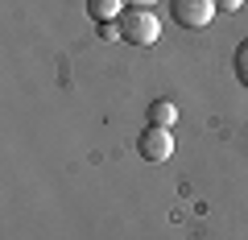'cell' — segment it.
I'll return each mask as SVG.
<instances>
[{
  "label": "cell",
  "mask_w": 248,
  "mask_h": 240,
  "mask_svg": "<svg viewBox=\"0 0 248 240\" xmlns=\"http://www.w3.org/2000/svg\"><path fill=\"white\" fill-rule=\"evenodd\" d=\"M124 9H128L124 0H87V17L95 21V25H99V21H116Z\"/></svg>",
  "instance_id": "obj_5"
},
{
  "label": "cell",
  "mask_w": 248,
  "mask_h": 240,
  "mask_svg": "<svg viewBox=\"0 0 248 240\" xmlns=\"http://www.w3.org/2000/svg\"><path fill=\"white\" fill-rule=\"evenodd\" d=\"M232 66H236V79L248 87V42L236 46V58H232Z\"/></svg>",
  "instance_id": "obj_6"
},
{
  "label": "cell",
  "mask_w": 248,
  "mask_h": 240,
  "mask_svg": "<svg viewBox=\"0 0 248 240\" xmlns=\"http://www.w3.org/2000/svg\"><path fill=\"white\" fill-rule=\"evenodd\" d=\"M124 4H133V9H153L157 0H124Z\"/></svg>",
  "instance_id": "obj_9"
},
{
  "label": "cell",
  "mask_w": 248,
  "mask_h": 240,
  "mask_svg": "<svg viewBox=\"0 0 248 240\" xmlns=\"http://www.w3.org/2000/svg\"><path fill=\"white\" fill-rule=\"evenodd\" d=\"M137 149H141L145 161H166V158H174V133L149 125V128H141V137H137Z\"/></svg>",
  "instance_id": "obj_3"
},
{
  "label": "cell",
  "mask_w": 248,
  "mask_h": 240,
  "mask_svg": "<svg viewBox=\"0 0 248 240\" xmlns=\"http://www.w3.org/2000/svg\"><path fill=\"white\" fill-rule=\"evenodd\" d=\"M145 120L157 125V128H170V125L178 120V104H174V99H153L149 112H145Z\"/></svg>",
  "instance_id": "obj_4"
},
{
  "label": "cell",
  "mask_w": 248,
  "mask_h": 240,
  "mask_svg": "<svg viewBox=\"0 0 248 240\" xmlns=\"http://www.w3.org/2000/svg\"><path fill=\"white\" fill-rule=\"evenodd\" d=\"M116 25H120V37L128 46H153L161 33V21L153 17V9H133V4L116 17Z\"/></svg>",
  "instance_id": "obj_1"
},
{
  "label": "cell",
  "mask_w": 248,
  "mask_h": 240,
  "mask_svg": "<svg viewBox=\"0 0 248 240\" xmlns=\"http://www.w3.org/2000/svg\"><path fill=\"white\" fill-rule=\"evenodd\" d=\"M240 4H244V0H215V9H219V13H240Z\"/></svg>",
  "instance_id": "obj_8"
},
{
  "label": "cell",
  "mask_w": 248,
  "mask_h": 240,
  "mask_svg": "<svg viewBox=\"0 0 248 240\" xmlns=\"http://www.w3.org/2000/svg\"><path fill=\"white\" fill-rule=\"evenodd\" d=\"M95 33L104 37V42H112V37H120V25H116V21H99V25H95Z\"/></svg>",
  "instance_id": "obj_7"
},
{
  "label": "cell",
  "mask_w": 248,
  "mask_h": 240,
  "mask_svg": "<svg viewBox=\"0 0 248 240\" xmlns=\"http://www.w3.org/2000/svg\"><path fill=\"white\" fill-rule=\"evenodd\" d=\"M170 13L182 29H207L215 21V0H170Z\"/></svg>",
  "instance_id": "obj_2"
}]
</instances>
